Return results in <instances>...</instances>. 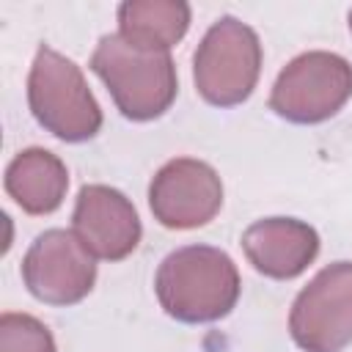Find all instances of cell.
Listing matches in <instances>:
<instances>
[{
    "label": "cell",
    "mask_w": 352,
    "mask_h": 352,
    "mask_svg": "<svg viewBox=\"0 0 352 352\" xmlns=\"http://www.w3.org/2000/svg\"><path fill=\"white\" fill-rule=\"evenodd\" d=\"M239 289L234 258L212 245H184L168 253L154 275L162 311L184 324H206L228 316L239 300Z\"/></svg>",
    "instance_id": "cell-1"
},
{
    "label": "cell",
    "mask_w": 352,
    "mask_h": 352,
    "mask_svg": "<svg viewBox=\"0 0 352 352\" xmlns=\"http://www.w3.org/2000/svg\"><path fill=\"white\" fill-rule=\"evenodd\" d=\"M91 72L107 85L116 107L129 121H154L176 99L179 77L170 52H148L124 41L118 33L99 38Z\"/></svg>",
    "instance_id": "cell-2"
},
{
    "label": "cell",
    "mask_w": 352,
    "mask_h": 352,
    "mask_svg": "<svg viewBox=\"0 0 352 352\" xmlns=\"http://www.w3.org/2000/svg\"><path fill=\"white\" fill-rule=\"evenodd\" d=\"M28 104L38 126L58 140L82 143L102 129V107L82 69L47 44L36 50L28 74Z\"/></svg>",
    "instance_id": "cell-3"
},
{
    "label": "cell",
    "mask_w": 352,
    "mask_h": 352,
    "mask_svg": "<svg viewBox=\"0 0 352 352\" xmlns=\"http://www.w3.org/2000/svg\"><path fill=\"white\" fill-rule=\"evenodd\" d=\"M261 74L258 33L236 16H220L192 55V80L204 102L214 107L242 104Z\"/></svg>",
    "instance_id": "cell-4"
},
{
    "label": "cell",
    "mask_w": 352,
    "mask_h": 352,
    "mask_svg": "<svg viewBox=\"0 0 352 352\" xmlns=\"http://www.w3.org/2000/svg\"><path fill=\"white\" fill-rule=\"evenodd\" d=\"M352 96V63L327 50L292 58L270 94V107L292 124H322Z\"/></svg>",
    "instance_id": "cell-5"
},
{
    "label": "cell",
    "mask_w": 352,
    "mask_h": 352,
    "mask_svg": "<svg viewBox=\"0 0 352 352\" xmlns=\"http://www.w3.org/2000/svg\"><path fill=\"white\" fill-rule=\"evenodd\" d=\"M289 336L302 352H341L352 344V261L322 267L292 302Z\"/></svg>",
    "instance_id": "cell-6"
},
{
    "label": "cell",
    "mask_w": 352,
    "mask_h": 352,
    "mask_svg": "<svg viewBox=\"0 0 352 352\" xmlns=\"http://www.w3.org/2000/svg\"><path fill=\"white\" fill-rule=\"evenodd\" d=\"M28 292L47 305H74L96 283V258L74 231L50 228L33 239L22 258Z\"/></svg>",
    "instance_id": "cell-7"
},
{
    "label": "cell",
    "mask_w": 352,
    "mask_h": 352,
    "mask_svg": "<svg viewBox=\"0 0 352 352\" xmlns=\"http://www.w3.org/2000/svg\"><path fill=\"white\" fill-rule=\"evenodd\" d=\"M148 206L160 226L173 231L201 228L223 206V182L217 170L192 157L165 162L148 184Z\"/></svg>",
    "instance_id": "cell-8"
},
{
    "label": "cell",
    "mask_w": 352,
    "mask_h": 352,
    "mask_svg": "<svg viewBox=\"0 0 352 352\" xmlns=\"http://www.w3.org/2000/svg\"><path fill=\"white\" fill-rule=\"evenodd\" d=\"M72 231L85 245V250L102 261L126 258L143 236V226L132 201L107 184H85L77 192Z\"/></svg>",
    "instance_id": "cell-9"
},
{
    "label": "cell",
    "mask_w": 352,
    "mask_h": 352,
    "mask_svg": "<svg viewBox=\"0 0 352 352\" xmlns=\"http://www.w3.org/2000/svg\"><path fill=\"white\" fill-rule=\"evenodd\" d=\"M242 250L264 278L292 280L319 256V234L297 217H264L245 228Z\"/></svg>",
    "instance_id": "cell-10"
},
{
    "label": "cell",
    "mask_w": 352,
    "mask_h": 352,
    "mask_svg": "<svg viewBox=\"0 0 352 352\" xmlns=\"http://www.w3.org/2000/svg\"><path fill=\"white\" fill-rule=\"evenodd\" d=\"M6 192L28 214H52L69 190V170L58 154L41 146L22 148L6 168Z\"/></svg>",
    "instance_id": "cell-11"
},
{
    "label": "cell",
    "mask_w": 352,
    "mask_h": 352,
    "mask_svg": "<svg viewBox=\"0 0 352 352\" xmlns=\"http://www.w3.org/2000/svg\"><path fill=\"white\" fill-rule=\"evenodd\" d=\"M190 16L182 0H126L118 6V36L138 50L168 52L184 38Z\"/></svg>",
    "instance_id": "cell-12"
},
{
    "label": "cell",
    "mask_w": 352,
    "mask_h": 352,
    "mask_svg": "<svg viewBox=\"0 0 352 352\" xmlns=\"http://www.w3.org/2000/svg\"><path fill=\"white\" fill-rule=\"evenodd\" d=\"M0 352H58V346L44 322L8 311L0 316Z\"/></svg>",
    "instance_id": "cell-13"
},
{
    "label": "cell",
    "mask_w": 352,
    "mask_h": 352,
    "mask_svg": "<svg viewBox=\"0 0 352 352\" xmlns=\"http://www.w3.org/2000/svg\"><path fill=\"white\" fill-rule=\"evenodd\" d=\"M349 30H352V8H349Z\"/></svg>",
    "instance_id": "cell-14"
}]
</instances>
